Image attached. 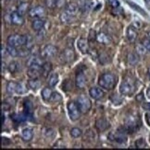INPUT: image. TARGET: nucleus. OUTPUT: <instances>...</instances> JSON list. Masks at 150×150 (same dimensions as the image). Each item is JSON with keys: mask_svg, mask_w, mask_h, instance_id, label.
<instances>
[{"mask_svg": "<svg viewBox=\"0 0 150 150\" xmlns=\"http://www.w3.org/2000/svg\"><path fill=\"white\" fill-rule=\"evenodd\" d=\"M44 25H45V21L43 18H35L32 23V27L34 29V30L38 32L41 30L44 29Z\"/></svg>", "mask_w": 150, "mask_h": 150, "instance_id": "nucleus-20", "label": "nucleus"}, {"mask_svg": "<svg viewBox=\"0 0 150 150\" xmlns=\"http://www.w3.org/2000/svg\"><path fill=\"white\" fill-rule=\"evenodd\" d=\"M57 53V49L56 46L52 44H47L43 48L41 52V55L43 58H52L54 57Z\"/></svg>", "mask_w": 150, "mask_h": 150, "instance_id": "nucleus-7", "label": "nucleus"}, {"mask_svg": "<svg viewBox=\"0 0 150 150\" xmlns=\"http://www.w3.org/2000/svg\"><path fill=\"white\" fill-rule=\"evenodd\" d=\"M148 76H149V78H150V67H149V69H148Z\"/></svg>", "mask_w": 150, "mask_h": 150, "instance_id": "nucleus-54", "label": "nucleus"}, {"mask_svg": "<svg viewBox=\"0 0 150 150\" xmlns=\"http://www.w3.org/2000/svg\"><path fill=\"white\" fill-rule=\"evenodd\" d=\"M128 3V5L131 6L132 8H133V9H135L137 12H139V13H141V14L143 15V16H146V11L143 9V8H141L140 6H138V5H136L135 3H133V2H127Z\"/></svg>", "mask_w": 150, "mask_h": 150, "instance_id": "nucleus-32", "label": "nucleus"}, {"mask_svg": "<svg viewBox=\"0 0 150 150\" xmlns=\"http://www.w3.org/2000/svg\"><path fill=\"white\" fill-rule=\"evenodd\" d=\"M28 86L32 90H37L39 88L41 87V82L38 80V78H34V79L31 78V80L28 81Z\"/></svg>", "mask_w": 150, "mask_h": 150, "instance_id": "nucleus-27", "label": "nucleus"}, {"mask_svg": "<svg viewBox=\"0 0 150 150\" xmlns=\"http://www.w3.org/2000/svg\"><path fill=\"white\" fill-rule=\"evenodd\" d=\"M146 96H147V98H149V99H150V86L146 89Z\"/></svg>", "mask_w": 150, "mask_h": 150, "instance_id": "nucleus-50", "label": "nucleus"}, {"mask_svg": "<svg viewBox=\"0 0 150 150\" xmlns=\"http://www.w3.org/2000/svg\"><path fill=\"white\" fill-rule=\"evenodd\" d=\"M43 59H41L40 57L38 56H32L26 62V66L28 67H42L43 66Z\"/></svg>", "mask_w": 150, "mask_h": 150, "instance_id": "nucleus-13", "label": "nucleus"}, {"mask_svg": "<svg viewBox=\"0 0 150 150\" xmlns=\"http://www.w3.org/2000/svg\"><path fill=\"white\" fill-rule=\"evenodd\" d=\"M10 108H11V105L9 102H6V100L2 103V109H3V110H9Z\"/></svg>", "mask_w": 150, "mask_h": 150, "instance_id": "nucleus-46", "label": "nucleus"}, {"mask_svg": "<svg viewBox=\"0 0 150 150\" xmlns=\"http://www.w3.org/2000/svg\"><path fill=\"white\" fill-rule=\"evenodd\" d=\"M145 117H146V123L148 125V126H150V112H146V115H145Z\"/></svg>", "mask_w": 150, "mask_h": 150, "instance_id": "nucleus-48", "label": "nucleus"}, {"mask_svg": "<svg viewBox=\"0 0 150 150\" xmlns=\"http://www.w3.org/2000/svg\"><path fill=\"white\" fill-rule=\"evenodd\" d=\"M74 17H71L70 15H68L66 12H63L61 16H60V19L63 23H69V22H72Z\"/></svg>", "mask_w": 150, "mask_h": 150, "instance_id": "nucleus-33", "label": "nucleus"}, {"mask_svg": "<svg viewBox=\"0 0 150 150\" xmlns=\"http://www.w3.org/2000/svg\"><path fill=\"white\" fill-rule=\"evenodd\" d=\"M93 6V3L90 0H81V2L79 4V8L83 11H89Z\"/></svg>", "mask_w": 150, "mask_h": 150, "instance_id": "nucleus-23", "label": "nucleus"}, {"mask_svg": "<svg viewBox=\"0 0 150 150\" xmlns=\"http://www.w3.org/2000/svg\"><path fill=\"white\" fill-rule=\"evenodd\" d=\"M96 40L99 43H102V44H109L112 42L110 36L105 33V32H99L96 36Z\"/></svg>", "mask_w": 150, "mask_h": 150, "instance_id": "nucleus-19", "label": "nucleus"}, {"mask_svg": "<svg viewBox=\"0 0 150 150\" xmlns=\"http://www.w3.org/2000/svg\"><path fill=\"white\" fill-rule=\"evenodd\" d=\"M64 6H66V0H56V6L62 8Z\"/></svg>", "mask_w": 150, "mask_h": 150, "instance_id": "nucleus-43", "label": "nucleus"}, {"mask_svg": "<svg viewBox=\"0 0 150 150\" xmlns=\"http://www.w3.org/2000/svg\"><path fill=\"white\" fill-rule=\"evenodd\" d=\"M145 2L147 6H150V0H145Z\"/></svg>", "mask_w": 150, "mask_h": 150, "instance_id": "nucleus-52", "label": "nucleus"}, {"mask_svg": "<svg viewBox=\"0 0 150 150\" xmlns=\"http://www.w3.org/2000/svg\"><path fill=\"white\" fill-rule=\"evenodd\" d=\"M27 91V87L25 86L23 83H18V87H17V93L19 94H23Z\"/></svg>", "mask_w": 150, "mask_h": 150, "instance_id": "nucleus-37", "label": "nucleus"}, {"mask_svg": "<svg viewBox=\"0 0 150 150\" xmlns=\"http://www.w3.org/2000/svg\"><path fill=\"white\" fill-rule=\"evenodd\" d=\"M58 83V75L57 73L52 74L49 77L48 80V85L50 88H54L55 86H57V84Z\"/></svg>", "mask_w": 150, "mask_h": 150, "instance_id": "nucleus-29", "label": "nucleus"}, {"mask_svg": "<svg viewBox=\"0 0 150 150\" xmlns=\"http://www.w3.org/2000/svg\"><path fill=\"white\" fill-rule=\"evenodd\" d=\"M117 84V77L112 73H104L99 76L98 85L107 90H111Z\"/></svg>", "mask_w": 150, "mask_h": 150, "instance_id": "nucleus-1", "label": "nucleus"}, {"mask_svg": "<svg viewBox=\"0 0 150 150\" xmlns=\"http://www.w3.org/2000/svg\"><path fill=\"white\" fill-rule=\"evenodd\" d=\"M18 68H19V64L17 62L15 61H13L9 64V66L8 67V69L10 73H16L17 71H18Z\"/></svg>", "mask_w": 150, "mask_h": 150, "instance_id": "nucleus-35", "label": "nucleus"}, {"mask_svg": "<svg viewBox=\"0 0 150 150\" xmlns=\"http://www.w3.org/2000/svg\"><path fill=\"white\" fill-rule=\"evenodd\" d=\"M148 38H149V40H150V31L148 32Z\"/></svg>", "mask_w": 150, "mask_h": 150, "instance_id": "nucleus-55", "label": "nucleus"}, {"mask_svg": "<svg viewBox=\"0 0 150 150\" xmlns=\"http://www.w3.org/2000/svg\"><path fill=\"white\" fill-rule=\"evenodd\" d=\"M29 16L31 18H42L43 17L45 16L47 14V11H45L44 6H34V8H32L29 10Z\"/></svg>", "mask_w": 150, "mask_h": 150, "instance_id": "nucleus-6", "label": "nucleus"}, {"mask_svg": "<svg viewBox=\"0 0 150 150\" xmlns=\"http://www.w3.org/2000/svg\"><path fill=\"white\" fill-rule=\"evenodd\" d=\"M135 146L137 148H145L146 147V142L144 138H139L135 141Z\"/></svg>", "mask_w": 150, "mask_h": 150, "instance_id": "nucleus-36", "label": "nucleus"}, {"mask_svg": "<svg viewBox=\"0 0 150 150\" xmlns=\"http://www.w3.org/2000/svg\"><path fill=\"white\" fill-rule=\"evenodd\" d=\"M67 108H68V113L70 116V119L71 121H77L80 118L81 110L74 101H70L67 105Z\"/></svg>", "mask_w": 150, "mask_h": 150, "instance_id": "nucleus-4", "label": "nucleus"}, {"mask_svg": "<svg viewBox=\"0 0 150 150\" xmlns=\"http://www.w3.org/2000/svg\"><path fill=\"white\" fill-rule=\"evenodd\" d=\"M41 69H42V75L47 77L49 75V73L52 71V64L49 62H44L43 64Z\"/></svg>", "mask_w": 150, "mask_h": 150, "instance_id": "nucleus-24", "label": "nucleus"}, {"mask_svg": "<svg viewBox=\"0 0 150 150\" xmlns=\"http://www.w3.org/2000/svg\"><path fill=\"white\" fill-rule=\"evenodd\" d=\"M17 87H18V83L14 81H9L6 84V91H8L9 94H13L17 92Z\"/></svg>", "mask_w": 150, "mask_h": 150, "instance_id": "nucleus-28", "label": "nucleus"}, {"mask_svg": "<svg viewBox=\"0 0 150 150\" xmlns=\"http://www.w3.org/2000/svg\"><path fill=\"white\" fill-rule=\"evenodd\" d=\"M4 69H6V64L2 62V72H4Z\"/></svg>", "mask_w": 150, "mask_h": 150, "instance_id": "nucleus-51", "label": "nucleus"}, {"mask_svg": "<svg viewBox=\"0 0 150 150\" xmlns=\"http://www.w3.org/2000/svg\"><path fill=\"white\" fill-rule=\"evenodd\" d=\"M135 90V85L134 81L131 77H125L121 84L120 87V92L124 96H131L133 94Z\"/></svg>", "mask_w": 150, "mask_h": 150, "instance_id": "nucleus-2", "label": "nucleus"}, {"mask_svg": "<svg viewBox=\"0 0 150 150\" xmlns=\"http://www.w3.org/2000/svg\"><path fill=\"white\" fill-rule=\"evenodd\" d=\"M95 127H96L97 130H98V131L104 132V131H106V130H108L110 127V123L107 119L103 118V117H102V118H99V119L96 120Z\"/></svg>", "mask_w": 150, "mask_h": 150, "instance_id": "nucleus-9", "label": "nucleus"}, {"mask_svg": "<svg viewBox=\"0 0 150 150\" xmlns=\"http://www.w3.org/2000/svg\"><path fill=\"white\" fill-rule=\"evenodd\" d=\"M77 46L79 48V50L81 51V53L83 54H86L89 51V45H88V42L86 39L84 38H81L78 40L77 42Z\"/></svg>", "mask_w": 150, "mask_h": 150, "instance_id": "nucleus-18", "label": "nucleus"}, {"mask_svg": "<svg viewBox=\"0 0 150 150\" xmlns=\"http://www.w3.org/2000/svg\"><path fill=\"white\" fill-rule=\"evenodd\" d=\"M108 3L113 8H118L120 6V2L118 0H108Z\"/></svg>", "mask_w": 150, "mask_h": 150, "instance_id": "nucleus-41", "label": "nucleus"}, {"mask_svg": "<svg viewBox=\"0 0 150 150\" xmlns=\"http://www.w3.org/2000/svg\"><path fill=\"white\" fill-rule=\"evenodd\" d=\"M61 58L64 60V62L66 63H71L73 62L75 59V54L72 49H65L62 52V54H61Z\"/></svg>", "mask_w": 150, "mask_h": 150, "instance_id": "nucleus-10", "label": "nucleus"}, {"mask_svg": "<svg viewBox=\"0 0 150 150\" xmlns=\"http://www.w3.org/2000/svg\"><path fill=\"white\" fill-rule=\"evenodd\" d=\"M4 119H5V115H4V113H2V121H1L2 125H3V123H4Z\"/></svg>", "mask_w": 150, "mask_h": 150, "instance_id": "nucleus-53", "label": "nucleus"}, {"mask_svg": "<svg viewBox=\"0 0 150 150\" xmlns=\"http://www.w3.org/2000/svg\"><path fill=\"white\" fill-rule=\"evenodd\" d=\"M83 134V131L82 129L80 128H77V127H74L70 130V135L72 136L73 138H78L80 137V136H82Z\"/></svg>", "mask_w": 150, "mask_h": 150, "instance_id": "nucleus-31", "label": "nucleus"}, {"mask_svg": "<svg viewBox=\"0 0 150 150\" xmlns=\"http://www.w3.org/2000/svg\"><path fill=\"white\" fill-rule=\"evenodd\" d=\"M34 137V132L31 128H24L22 132V138L24 141H31Z\"/></svg>", "mask_w": 150, "mask_h": 150, "instance_id": "nucleus-21", "label": "nucleus"}, {"mask_svg": "<svg viewBox=\"0 0 150 150\" xmlns=\"http://www.w3.org/2000/svg\"><path fill=\"white\" fill-rule=\"evenodd\" d=\"M52 94H53V91L51 90L50 88H44L42 90V98L44 99V100H45V101L51 100Z\"/></svg>", "mask_w": 150, "mask_h": 150, "instance_id": "nucleus-25", "label": "nucleus"}, {"mask_svg": "<svg viewBox=\"0 0 150 150\" xmlns=\"http://www.w3.org/2000/svg\"><path fill=\"white\" fill-rule=\"evenodd\" d=\"M24 107H25V110L27 112V113L32 112V104L30 101H26L24 103Z\"/></svg>", "mask_w": 150, "mask_h": 150, "instance_id": "nucleus-44", "label": "nucleus"}, {"mask_svg": "<svg viewBox=\"0 0 150 150\" xmlns=\"http://www.w3.org/2000/svg\"><path fill=\"white\" fill-rule=\"evenodd\" d=\"M127 61L130 66H135L139 62V56L134 53H130L127 56Z\"/></svg>", "mask_w": 150, "mask_h": 150, "instance_id": "nucleus-22", "label": "nucleus"}, {"mask_svg": "<svg viewBox=\"0 0 150 150\" xmlns=\"http://www.w3.org/2000/svg\"><path fill=\"white\" fill-rule=\"evenodd\" d=\"M136 100H137V101H143V100H144V95H143V93H140L137 97H136Z\"/></svg>", "mask_w": 150, "mask_h": 150, "instance_id": "nucleus-49", "label": "nucleus"}, {"mask_svg": "<svg viewBox=\"0 0 150 150\" xmlns=\"http://www.w3.org/2000/svg\"><path fill=\"white\" fill-rule=\"evenodd\" d=\"M135 50H136V52H137V54H141V55L146 54V53L147 52L146 48L144 46V44H136L135 45Z\"/></svg>", "mask_w": 150, "mask_h": 150, "instance_id": "nucleus-34", "label": "nucleus"}, {"mask_svg": "<svg viewBox=\"0 0 150 150\" xmlns=\"http://www.w3.org/2000/svg\"><path fill=\"white\" fill-rule=\"evenodd\" d=\"M28 8H29V4L26 3V2H22L19 5L18 8H17V12L19 13V14H21L22 16H23L27 13Z\"/></svg>", "mask_w": 150, "mask_h": 150, "instance_id": "nucleus-26", "label": "nucleus"}, {"mask_svg": "<svg viewBox=\"0 0 150 150\" xmlns=\"http://www.w3.org/2000/svg\"><path fill=\"white\" fill-rule=\"evenodd\" d=\"M86 84V77L84 76V74L83 72H79L76 75V78H75V85L78 88H83L85 87Z\"/></svg>", "mask_w": 150, "mask_h": 150, "instance_id": "nucleus-16", "label": "nucleus"}, {"mask_svg": "<svg viewBox=\"0 0 150 150\" xmlns=\"http://www.w3.org/2000/svg\"><path fill=\"white\" fill-rule=\"evenodd\" d=\"M79 8H80L79 6H78L77 4L70 3L66 6V8H65V12L71 17H75L77 15L78 11H79Z\"/></svg>", "mask_w": 150, "mask_h": 150, "instance_id": "nucleus-15", "label": "nucleus"}, {"mask_svg": "<svg viewBox=\"0 0 150 150\" xmlns=\"http://www.w3.org/2000/svg\"><path fill=\"white\" fill-rule=\"evenodd\" d=\"M126 36L130 42H134L136 39H137V30H136V29L133 25L128 27L126 30Z\"/></svg>", "mask_w": 150, "mask_h": 150, "instance_id": "nucleus-14", "label": "nucleus"}, {"mask_svg": "<svg viewBox=\"0 0 150 150\" xmlns=\"http://www.w3.org/2000/svg\"><path fill=\"white\" fill-rule=\"evenodd\" d=\"M143 109L145 110H147V112H150V102H146L143 104Z\"/></svg>", "mask_w": 150, "mask_h": 150, "instance_id": "nucleus-47", "label": "nucleus"}, {"mask_svg": "<svg viewBox=\"0 0 150 150\" xmlns=\"http://www.w3.org/2000/svg\"><path fill=\"white\" fill-rule=\"evenodd\" d=\"M60 100H61V96L60 95V93L53 92V94H52V97H51V101L57 102V101H60Z\"/></svg>", "mask_w": 150, "mask_h": 150, "instance_id": "nucleus-40", "label": "nucleus"}, {"mask_svg": "<svg viewBox=\"0 0 150 150\" xmlns=\"http://www.w3.org/2000/svg\"><path fill=\"white\" fill-rule=\"evenodd\" d=\"M6 52L13 57L15 56H19V50L17 49V47L15 46H12L10 44H8V46H6Z\"/></svg>", "mask_w": 150, "mask_h": 150, "instance_id": "nucleus-30", "label": "nucleus"}, {"mask_svg": "<svg viewBox=\"0 0 150 150\" xmlns=\"http://www.w3.org/2000/svg\"><path fill=\"white\" fill-rule=\"evenodd\" d=\"M143 44H144V46L146 48L147 52H150V40L149 39H145V40L143 41Z\"/></svg>", "mask_w": 150, "mask_h": 150, "instance_id": "nucleus-45", "label": "nucleus"}, {"mask_svg": "<svg viewBox=\"0 0 150 150\" xmlns=\"http://www.w3.org/2000/svg\"><path fill=\"white\" fill-rule=\"evenodd\" d=\"M11 118H12L13 120H14V121H16V122H22V121L25 120V117H23L22 114H19V113L13 114V115L11 116Z\"/></svg>", "mask_w": 150, "mask_h": 150, "instance_id": "nucleus-38", "label": "nucleus"}, {"mask_svg": "<svg viewBox=\"0 0 150 150\" xmlns=\"http://www.w3.org/2000/svg\"><path fill=\"white\" fill-rule=\"evenodd\" d=\"M41 67H29V69L27 71V76L30 78H32V79H34V78H38L42 75Z\"/></svg>", "mask_w": 150, "mask_h": 150, "instance_id": "nucleus-12", "label": "nucleus"}, {"mask_svg": "<svg viewBox=\"0 0 150 150\" xmlns=\"http://www.w3.org/2000/svg\"><path fill=\"white\" fill-rule=\"evenodd\" d=\"M44 1H45V5L50 8H53L56 6V0H44Z\"/></svg>", "mask_w": 150, "mask_h": 150, "instance_id": "nucleus-42", "label": "nucleus"}, {"mask_svg": "<svg viewBox=\"0 0 150 150\" xmlns=\"http://www.w3.org/2000/svg\"><path fill=\"white\" fill-rule=\"evenodd\" d=\"M77 105L79 107L81 112L86 113L91 109V100H89L88 97L82 94L81 96H79V98H78V100H77Z\"/></svg>", "mask_w": 150, "mask_h": 150, "instance_id": "nucleus-5", "label": "nucleus"}, {"mask_svg": "<svg viewBox=\"0 0 150 150\" xmlns=\"http://www.w3.org/2000/svg\"><path fill=\"white\" fill-rule=\"evenodd\" d=\"M111 101L113 102L114 105H119V104L121 103V99L118 96V95H116L114 94L112 97H111Z\"/></svg>", "mask_w": 150, "mask_h": 150, "instance_id": "nucleus-39", "label": "nucleus"}, {"mask_svg": "<svg viewBox=\"0 0 150 150\" xmlns=\"http://www.w3.org/2000/svg\"><path fill=\"white\" fill-rule=\"evenodd\" d=\"M108 139L122 144V143H125L127 141V136L122 132H112L108 134Z\"/></svg>", "mask_w": 150, "mask_h": 150, "instance_id": "nucleus-8", "label": "nucleus"}, {"mask_svg": "<svg viewBox=\"0 0 150 150\" xmlns=\"http://www.w3.org/2000/svg\"><path fill=\"white\" fill-rule=\"evenodd\" d=\"M10 21L12 22V24L19 26V25H22L24 23V18L23 17L19 14L18 12H12L10 14Z\"/></svg>", "mask_w": 150, "mask_h": 150, "instance_id": "nucleus-17", "label": "nucleus"}, {"mask_svg": "<svg viewBox=\"0 0 150 150\" xmlns=\"http://www.w3.org/2000/svg\"><path fill=\"white\" fill-rule=\"evenodd\" d=\"M27 41V35L12 34L8 37V44H10L15 47L24 46Z\"/></svg>", "mask_w": 150, "mask_h": 150, "instance_id": "nucleus-3", "label": "nucleus"}, {"mask_svg": "<svg viewBox=\"0 0 150 150\" xmlns=\"http://www.w3.org/2000/svg\"><path fill=\"white\" fill-rule=\"evenodd\" d=\"M89 94H90L91 98H93L94 100H100L104 97V95H105V92H104V91L99 88L93 87V88H90Z\"/></svg>", "mask_w": 150, "mask_h": 150, "instance_id": "nucleus-11", "label": "nucleus"}]
</instances>
